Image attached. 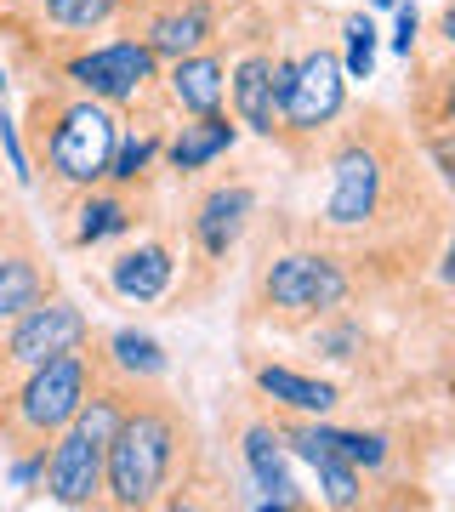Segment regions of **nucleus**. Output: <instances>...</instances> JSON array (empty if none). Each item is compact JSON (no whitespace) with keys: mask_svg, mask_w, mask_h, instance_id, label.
<instances>
[{"mask_svg":"<svg viewBox=\"0 0 455 512\" xmlns=\"http://www.w3.org/2000/svg\"><path fill=\"white\" fill-rule=\"evenodd\" d=\"M319 154L325 205L308 228L353 262L359 285H416L450 228L444 183H433L416 126H399L387 109H347Z\"/></svg>","mask_w":455,"mask_h":512,"instance_id":"f257e3e1","label":"nucleus"},{"mask_svg":"<svg viewBox=\"0 0 455 512\" xmlns=\"http://www.w3.org/2000/svg\"><path fill=\"white\" fill-rule=\"evenodd\" d=\"M205 456L194 439V421L177 399L154 387H137L126 416L114 427L109 467H103V507L114 512H148V507H182Z\"/></svg>","mask_w":455,"mask_h":512,"instance_id":"f03ea898","label":"nucleus"},{"mask_svg":"<svg viewBox=\"0 0 455 512\" xmlns=\"http://www.w3.org/2000/svg\"><path fill=\"white\" fill-rule=\"evenodd\" d=\"M120 109L74 92L63 80H35L29 114H23V148L46 211H69L86 188L109 183L114 148H120Z\"/></svg>","mask_w":455,"mask_h":512,"instance_id":"7ed1b4c3","label":"nucleus"},{"mask_svg":"<svg viewBox=\"0 0 455 512\" xmlns=\"http://www.w3.org/2000/svg\"><path fill=\"white\" fill-rule=\"evenodd\" d=\"M359 291L364 285L342 251H330L313 228H285L256 256L251 291H245V319L273 330H308L330 313H342Z\"/></svg>","mask_w":455,"mask_h":512,"instance_id":"20e7f679","label":"nucleus"},{"mask_svg":"<svg viewBox=\"0 0 455 512\" xmlns=\"http://www.w3.org/2000/svg\"><path fill=\"white\" fill-rule=\"evenodd\" d=\"M273 97H279V148L308 160L325 148L347 114V63L325 29H273Z\"/></svg>","mask_w":455,"mask_h":512,"instance_id":"39448f33","label":"nucleus"},{"mask_svg":"<svg viewBox=\"0 0 455 512\" xmlns=\"http://www.w3.org/2000/svg\"><path fill=\"white\" fill-rule=\"evenodd\" d=\"M160 74H165V63L148 52L143 40L114 29V40H97V46L86 40V46L63 52L40 80H63V86H74V92L109 103V109H120L126 126H165L171 103H165Z\"/></svg>","mask_w":455,"mask_h":512,"instance_id":"423d86ee","label":"nucleus"},{"mask_svg":"<svg viewBox=\"0 0 455 512\" xmlns=\"http://www.w3.org/2000/svg\"><path fill=\"white\" fill-rule=\"evenodd\" d=\"M97 382H103V365H97L91 342L74 353H57L40 370H29L23 382H12L0 393V444H6V456L52 450L57 433L80 416V404L91 399Z\"/></svg>","mask_w":455,"mask_h":512,"instance_id":"0eeeda50","label":"nucleus"},{"mask_svg":"<svg viewBox=\"0 0 455 512\" xmlns=\"http://www.w3.org/2000/svg\"><path fill=\"white\" fill-rule=\"evenodd\" d=\"M137 387L114 382V376H103V382L91 387V399L80 404V416L57 433V444L46 450V501H57V507H103V467H109V444H114V427H120V416H126V404Z\"/></svg>","mask_w":455,"mask_h":512,"instance_id":"6e6552de","label":"nucleus"},{"mask_svg":"<svg viewBox=\"0 0 455 512\" xmlns=\"http://www.w3.org/2000/svg\"><path fill=\"white\" fill-rule=\"evenodd\" d=\"M91 336H97L91 330V313L74 296L52 291L46 302H35L23 319H12V325L0 330V393L12 382H23L29 370H40L46 359H57V353L86 348Z\"/></svg>","mask_w":455,"mask_h":512,"instance_id":"1a4fd4ad","label":"nucleus"},{"mask_svg":"<svg viewBox=\"0 0 455 512\" xmlns=\"http://www.w3.org/2000/svg\"><path fill=\"white\" fill-rule=\"evenodd\" d=\"M114 29L137 35L160 63H171V57L205 52L222 35V0H126Z\"/></svg>","mask_w":455,"mask_h":512,"instance_id":"9d476101","label":"nucleus"},{"mask_svg":"<svg viewBox=\"0 0 455 512\" xmlns=\"http://www.w3.org/2000/svg\"><path fill=\"white\" fill-rule=\"evenodd\" d=\"M57 291V268L40 245L35 222L18 205H0V330Z\"/></svg>","mask_w":455,"mask_h":512,"instance_id":"9b49d317","label":"nucleus"},{"mask_svg":"<svg viewBox=\"0 0 455 512\" xmlns=\"http://www.w3.org/2000/svg\"><path fill=\"white\" fill-rule=\"evenodd\" d=\"M251 222H256V183L251 177H217L188 205V245H194L205 268H217L245 245Z\"/></svg>","mask_w":455,"mask_h":512,"instance_id":"f8f14e48","label":"nucleus"},{"mask_svg":"<svg viewBox=\"0 0 455 512\" xmlns=\"http://www.w3.org/2000/svg\"><path fill=\"white\" fill-rule=\"evenodd\" d=\"M228 109L251 137L279 143V97H273V35L251 40L228 63Z\"/></svg>","mask_w":455,"mask_h":512,"instance_id":"ddd939ff","label":"nucleus"},{"mask_svg":"<svg viewBox=\"0 0 455 512\" xmlns=\"http://www.w3.org/2000/svg\"><path fill=\"white\" fill-rule=\"evenodd\" d=\"M239 461H245V473L256 484V507H291V512L313 507L291 473V444L279 433V421H251L239 433Z\"/></svg>","mask_w":455,"mask_h":512,"instance_id":"4468645a","label":"nucleus"},{"mask_svg":"<svg viewBox=\"0 0 455 512\" xmlns=\"http://www.w3.org/2000/svg\"><path fill=\"white\" fill-rule=\"evenodd\" d=\"M165 103L171 114H217L228 109V52H222V35L205 46V52H188V57H171L165 63Z\"/></svg>","mask_w":455,"mask_h":512,"instance_id":"2eb2a0df","label":"nucleus"},{"mask_svg":"<svg viewBox=\"0 0 455 512\" xmlns=\"http://www.w3.org/2000/svg\"><path fill=\"white\" fill-rule=\"evenodd\" d=\"M239 120L234 109H217V114H188L177 131H165V171H177V177H200L222 154H234L239 148Z\"/></svg>","mask_w":455,"mask_h":512,"instance_id":"dca6fc26","label":"nucleus"},{"mask_svg":"<svg viewBox=\"0 0 455 512\" xmlns=\"http://www.w3.org/2000/svg\"><path fill=\"white\" fill-rule=\"evenodd\" d=\"M177 285V251H171V239H137L126 251L109 262V291L148 308V302H165Z\"/></svg>","mask_w":455,"mask_h":512,"instance_id":"f3484780","label":"nucleus"},{"mask_svg":"<svg viewBox=\"0 0 455 512\" xmlns=\"http://www.w3.org/2000/svg\"><path fill=\"white\" fill-rule=\"evenodd\" d=\"M91 353H97L103 376H114V382H126V387H160L171 376V353L148 330H131V325L97 330L91 336Z\"/></svg>","mask_w":455,"mask_h":512,"instance_id":"a211bd4d","label":"nucleus"},{"mask_svg":"<svg viewBox=\"0 0 455 512\" xmlns=\"http://www.w3.org/2000/svg\"><path fill=\"white\" fill-rule=\"evenodd\" d=\"M63 217H69V245L74 251H91V245H103V239H114V234H131V228L143 222L137 217V188H120V183L86 188Z\"/></svg>","mask_w":455,"mask_h":512,"instance_id":"6ab92c4d","label":"nucleus"},{"mask_svg":"<svg viewBox=\"0 0 455 512\" xmlns=\"http://www.w3.org/2000/svg\"><path fill=\"white\" fill-rule=\"evenodd\" d=\"M251 387L256 399L273 404L279 416H336L342 410V387L291 365H251Z\"/></svg>","mask_w":455,"mask_h":512,"instance_id":"aec40b11","label":"nucleus"},{"mask_svg":"<svg viewBox=\"0 0 455 512\" xmlns=\"http://www.w3.org/2000/svg\"><path fill=\"white\" fill-rule=\"evenodd\" d=\"M410 126H450L455 131V52L421 57L410 80Z\"/></svg>","mask_w":455,"mask_h":512,"instance_id":"412c9836","label":"nucleus"},{"mask_svg":"<svg viewBox=\"0 0 455 512\" xmlns=\"http://www.w3.org/2000/svg\"><path fill=\"white\" fill-rule=\"evenodd\" d=\"M165 131L171 126H126L120 131V148H114V165H109V183L120 188H143L154 160L165 154Z\"/></svg>","mask_w":455,"mask_h":512,"instance_id":"4be33fe9","label":"nucleus"},{"mask_svg":"<svg viewBox=\"0 0 455 512\" xmlns=\"http://www.w3.org/2000/svg\"><path fill=\"white\" fill-rule=\"evenodd\" d=\"M325 439L336 444L364 478H382L387 467H393V450H399V444L387 439V433H376V427H330L325 421Z\"/></svg>","mask_w":455,"mask_h":512,"instance_id":"5701e85b","label":"nucleus"},{"mask_svg":"<svg viewBox=\"0 0 455 512\" xmlns=\"http://www.w3.org/2000/svg\"><path fill=\"white\" fill-rule=\"evenodd\" d=\"M308 342L319 359H330V365H347V359H359L364 353V319L353 308L330 313V319H319V325H308Z\"/></svg>","mask_w":455,"mask_h":512,"instance_id":"b1692460","label":"nucleus"},{"mask_svg":"<svg viewBox=\"0 0 455 512\" xmlns=\"http://www.w3.org/2000/svg\"><path fill=\"white\" fill-rule=\"evenodd\" d=\"M336 29H342L347 80H370L376 74V18L370 12H347V18H336Z\"/></svg>","mask_w":455,"mask_h":512,"instance_id":"393cba45","label":"nucleus"},{"mask_svg":"<svg viewBox=\"0 0 455 512\" xmlns=\"http://www.w3.org/2000/svg\"><path fill=\"white\" fill-rule=\"evenodd\" d=\"M416 143H421V154H427V165L438 171L444 194L455 200V131L450 126H416Z\"/></svg>","mask_w":455,"mask_h":512,"instance_id":"a878e982","label":"nucleus"},{"mask_svg":"<svg viewBox=\"0 0 455 512\" xmlns=\"http://www.w3.org/2000/svg\"><path fill=\"white\" fill-rule=\"evenodd\" d=\"M0 148H6V171L18 177V188H29V183H35V171H29V148H23L18 120L6 114V103H0Z\"/></svg>","mask_w":455,"mask_h":512,"instance_id":"bb28decb","label":"nucleus"},{"mask_svg":"<svg viewBox=\"0 0 455 512\" xmlns=\"http://www.w3.org/2000/svg\"><path fill=\"white\" fill-rule=\"evenodd\" d=\"M40 484H46V450H18V456H12V490L35 495Z\"/></svg>","mask_w":455,"mask_h":512,"instance_id":"cd10ccee","label":"nucleus"},{"mask_svg":"<svg viewBox=\"0 0 455 512\" xmlns=\"http://www.w3.org/2000/svg\"><path fill=\"white\" fill-rule=\"evenodd\" d=\"M393 12H399V29H393V52H399V57H416V52H421V12H416V6H404V0L393 6Z\"/></svg>","mask_w":455,"mask_h":512,"instance_id":"c85d7f7f","label":"nucleus"},{"mask_svg":"<svg viewBox=\"0 0 455 512\" xmlns=\"http://www.w3.org/2000/svg\"><path fill=\"white\" fill-rule=\"evenodd\" d=\"M427 268H433L438 291H444V296H455V222L444 228V239H438V251H433V262H427Z\"/></svg>","mask_w":455,"mask_h":512,"instance_id":"c756f323","label":"nucleus"},{"mask_svg":"<svg viewBox=\"0 0 455 512\" xmlns=\"http://www.w3.org/2000/svg\"><path fill=\"white\" fill-rule=\"evenodd\" d=\"M433 35H438V46H444V52H455V0H450V6H444V12H438Z\"/></svg>","mask_w":455,"mask_h":512,"instance_id":"7c9ffc66","label":"nucleus"},{"mask_svg":"<svg viewBox=\"0 0 455 512\" xmlns=\"http://www.w3.org/2000/svg\"><path fill=\"white\" fill-rule=\"evenodd\" d=\"M6 92H12V63L0 57V103H6Z\"/></svg>","mask_w":455,"mask_h":512,"instance_id":"2f4dec72","label":"nucleus"},{"mask_svg":"<svg viewBox=\"0 0 455 512\" xmlns=\"http://www.w3.org/2000/svg\"><path fill=\"white\" fill-rule=\"evenodd\" d=\"M370 6H399V0H370Z\"/></svg>","mask_w":455,"mask_h":512,"instance_id":"473e14b6","label":"nucleus"}]
</instances>
